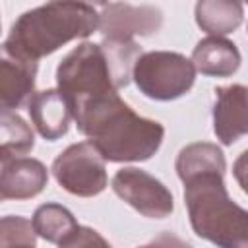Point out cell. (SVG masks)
Wrapping results in <instances>:
<instances>
[{"mask_svg": "<svg viewBox=\"0 0 248 248\" xmlns=\"http://www.w3.org/2000/svg\"><path fill=\"white\" fill-rule=\"evenodd\" d=\"M27 110L33 126L45 140L54 141L66 136L70 128L72 110L58 89H45L35 93L27 103Z\"/></svg>", "mask_w": 248, "mask_h": 248, "instance_id": "12", "label": "cell"}, {"mask_svg": "<svg viewBox=\"0 0 248 248\" xmlns=\"http://www.w3.org/2000/svg\"><path fill=\"white\" fill-rule=\"evenodd\" d=\"M163 12L155 6L110 2L101 6L99 33L112 41H134L136 35L147 37L161 29Z\"/></svg>", "mask_w": 248, "mask_h": 248, "instance_id": "8", "label": "cell"}, {"mask_svg": "<svg viewBox=\"0 0 248 248\" xmlns=\"http://www.w3.org/2000/svg\"><path fill=\"white\" fill-rule=\"evenodd\" d=\"M56 182L70 194L93 198L107 188L105 159L91 141L68 145L52 163Z\"/></svg>", "mask_w": 248, "mask_h": 248, "instance_id": "6", "label": "cell"}, {"mask_svg": "<svg viewBox=\"0 0 248 248\" xmlns=\"http://www.w3.org/2000/svg\"><path fill=\"white\" fill-rule=\"evenodd\" d=\"M232 176L238 182V186L242 188V192L248 194V149L236 157V161L232 165Z\"/></svg>", "mask_w": 248, "mask_h": 248, "instance_id": "21", "label": "cell"}, {"mask_svg": "<svg viewBox=\"0 0 248 248\" xmlns=\"http://www.w3.org/2000/svg\"><path fill=\"white\" fill-rule=\"evenodd\" d=\"M99 29V12L85 2H48L23 12L12 25L2 50L37 62L74 39Z\"/></svg>", "mask_w": 248, "mask_h": 248, "instance_id": "3", "label": "cell"}, {"mask_svg": "<svg viewBox=\"0 0 248 248\" xmlns=\"http://www.w3.org/2000/svg\"><path fill=\"white\" fill-rule=\"evenodd\" d=\"M184 203L194 232L217 248H248V211L234 203L225 172H203L184 180Z\"/></svg>", "mask_w": 248, "mask_h": 248, "instance_id": "4", "label": "cell"}, {"mask_svg": "<svg viewBox=\"0 0 248 248\" xmlns=\"http://www.w3.org/2000/svg\"><path fill=\"white\" fill-rule=\"evenodd\" d=\"M110 184L114 194L143 217L165 219L174 209L170 190L161 180L141 169L124 167L112 176Z\"/></svg>", "mask_w": 248, "mask_h": 248, "instance_id": "7", "label": "cell"}, {"mask_svg": "<svg viewBox=\"0 0 248 248\" xmlns=\"http://www.w3.org/2000/svg\"><path fill=\"white\" fill-rule=\"evenodd\" d=\"M58 248H112L95 229L91 227H79L78 232L68 238Z\"/></svg>", "mask_w": 248, "mask_h": 248, "instance_id": "19", "label": "cell"}, {"mask_svg": "<svg viewBox=\"0 0 248 248\" xmlns=\"http://www.w3.org/2000/svg\"><path fill=\"white\" fill-rule=\"evenodd\" d=\"M0 248H37V232L33 223L19 215L2 217Z\"/></svg>", "mask_w": 248, "mask_h": 248, "instance_id": "18", "label": "cell"}, {"mask_svg": "<svg viewBox=\"0 0 248 248\" xmlns=\"http://www.w3.org/2000/svg\"><path fill=\"white\" fill-rule=\"evenodd\" d=\"M132 79L140 93L155 101H172L186 95L196 81V68L180 52H143L134 66Z\"/></svg>", "mask_w": 248, "mask_h": 248, "instance_id": "5", "label": "cell"}, {"mask_svg": "<svg viewBox=\"0 0 248 248\" xmlns=\"http://www.w3.org/2000/svg\"><path fill=\"white\" fill-rule=\"evenodd\" d=\"M37 62L12 56L2 50L0 58V107L2 110H17L35 95Z\"/></svg>", "mask_w": 248, "mask_h": 248, "instance_id": "11", "label": "cell"}, {"mask_svg": "<svg viewBox=\"0 0 248 248\" xmlns=\"http://www.w3.org/2000/svg\"><path fill=\"white\" fill-rule=\"evenodd\" d=\"M141 54L136 41H85L60 60L56 68L58 91L68 105L85 97L118 93L130 83L136 60Z\"/></svg>", "mask_w": 248, "mask_h": 248, "instance_id": "2", "label": "cell"}, {"mask_svg": "<svg viewBox=\"0 0 248 248\" xmlns=\"http://www.w3.org/2000/svg\"><path fill=\"white\" fill-rule=\"evenodd\" d=\"M68 107L78 130L89 138L105 161H147L163 143V124L136 114L118 93L78 99Z\"/></svg>", "mask_w": 248, "mask_h": 248, "instance_id": "1", "label": "cell"}, {"mask_svg": "<svg viewBox=\"0 0 248 248\" xmlns=\"http://www.w3.org/2000/svg\"><path fill=\"white\" fill-rule=\"evenodd\" d=\"M244 17V6L232 0H202L196 4V23L211 37L232 33Z\"/></svg>", "mask_w": 248, "mask_h": 248, "instance_id": "14", "label": "cell"}, {"mask_svg": "<svg viewBox=\"0 0 248 248\" xmlns=\"http://www.w3.org/2000/svg\"><path fill=\"white\" fill-rule=\"evenodd\" d=\"M138 248H192V246L172 232H161L159 236H155L153 240H149L147 244L138 246Z\"/></svg>", "mask_w": 248, "mask_h": 248, "instance_id": "20", "label": "cell"}, {"mask_svg": "<svg viewBox=\"0 0 248 248\" xmlns=\"http://www.w3.org/2000/svg\"><path fill=\"white\" fill-rule=\"evenodd\" d=\"M33 229L35 232L52 244H64L68 238H72L79 225L72 211L60 203H43L33 213Z\"/></svg>", "mask_w": 248, "mask_h": 248, "instance_id": "16", "label": "cell"}, {"mask_svg": "<svg viewBox=\"0 0 248 248\" xmlns=\"http://www.w3.org/2000/svg\"><path fill=\"white\" fill-rule=\"evenodd\" d=\"M213 132L223 145L248 134V87L240 83L215 89Z\"/></svg>", "mask_w": 248, "mask_h": 248, "instance_id": "9", "label": "cell"}, {"mask_svg": "<svg viewBox=\"0 0 248 248\" xmlns=\"http://www.w3.org/2000/svg\"><path fill=\"white\" fill-rule=\"evenodd\" d=\"M174 169L178 172V178L184 182L186 178L203 174V172H225L227 163L217 143L198 141V143H190L180 149Z\"/></svg>", "mask_w": 248, "mask_h": 248, "instance_id": "15", "label": "cell"}, {"mask_svg": "<svg viewBox=\"0 0 248 248\" xmlns=\"http://www.w3.org/2000/svg\"><path fill=\"white\" fill-rule=\"evenodd\" d=\"M35 145V136L29 124L10 110L0 112V159L23 157Z\"/></svg>", "mask_w": 248, "mask_h": 248, "instance_id": "17", "label": "cell"}, {"mask_svg": "<svg viewBox=\"0 0 248 248\" xmlns=\"http://www.w3.org/2000/svg\"><path fill=\"white\" fill-rule=\"evenodd\" d=\"M0 198L29 200L41 194L48 182L46 167L33 157L0 159Z\"/></svg>", "mask_w": 248, "mask_h": 248, "instance_id": "10", "label": "cell"}, {"mask_svg": "<svg viewBox=\"0 0 248 248\" xmlns=\"http://www.w3.org/2000/svg\"><path fill=\"white\" fill-rule=\"evenodd\" d=\"M240 50L225 37H205L192 52V64L198 72L211 78H229L240 68Z\"/></svg>", "mask_w": 248, "mask_h": 248, "instance_id": "13", "label": "cell"}]
</instances>
